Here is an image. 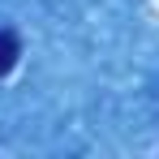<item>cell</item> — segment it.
<instances>
[{"label":"cell","instance_id":"obj_1","mask_svg":"<svg viewBox=\"0 0 159 159\" xmlns=\"http://www.w3.org/2000/svg\"><path fill=\"white\" fill-rule=\"evenodd\" d=\"M17 56H22V39H17L13 30H0V78H4V73H13Z\"/></svg>","mask_w":159,"mask_h":159}]
</instances>
